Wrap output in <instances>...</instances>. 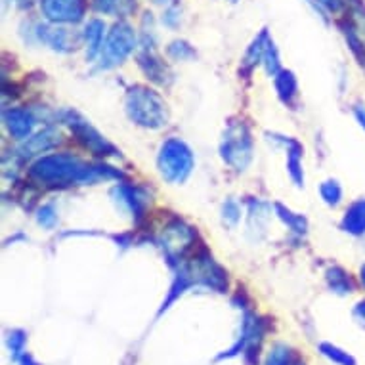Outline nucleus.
<instances>
[{
	"instance_id": "nucleus-7",
	"label": "nucleus",
	"mask_w": 365,
	"mask_h": 365,
	"mask_svg": "<svg viewBox=\"0 0 365 365\" xmlns=\"http://www.w3.org/2000/svg\"><path fill=\"white\" fill-rule=\"evenodd\" d=\"M66 123L73 130V134L77 136L78 142H81L86 150H90L92 153H96V155H117V150H115L113 145L109 144L108 140L103 138L96 128H92L86 120L81 119L77 113L67 111Z\"/></svg>"
},
{
	"instance_id": "nucleus-22",
	"label": "nucleus",
	"mask_w": 365,
	"mask_h": 365,
	"mask_svg": "<svg viewBox=\"0 0 365 365\" xmlns=\"http://www.w3.org/2000/svg\"><path fill=\"white\" fill-rule=\"evenodd\" d=\"M36 222L41 224L42 227L46 230H52V227L58 224V215H56V209L52 205H44L38 209V215H36Z\"/></svg>"
},
{
	"instance_id": "nucleus-2",
	"label": "nucleus",
	"mask_w": 365,
	"mask_h": 365,
	"mask_svg": "<svg viewBox=\"0 0 365 365\" xmlns=\"http://www.w3.org/2000/svg\"><path fill=\"white\" fill-rule=\"evenodd\" d=\"M126 113L136 125L161 128L167 125V106L161 96L144 86H134L126 94Z\"/></svg>"
},
{
	"instance_id": "nucleus-5",
	"label": "nucleus",
	"mask_w": 365,
	"mask_h": 365,
	"mask_svg": "<svg viewBox=\"0 0 365 365\" xmlns=\"http://www.w3.org/2000/svg\"><path fill=\"white\" fill-rule=\"evenodd\" d=\"M136 46V35L130 25L119 24L108 36L106 48L102 50V58L106 61V67L117 66L128 58L134 52Z\"/></svg>"
},
{
	"instance_id": "nucleus-18",
	"label": "nucleus",
	"mask_w": 365,
	"mask_h": 365,
	"mask_svg": "<svg viewBox=\"0 0 365 365\" xmlns=\"http://www.w3.org/2000/svg\"><path fill=\"white\" fill-rule=\"evenodd\" d=\"M276 90L279 98H282L285 103H293V100L297 98V78L291 71H282L276 77Z\"/></svg>"
},
{
	"instance_id": "nucleus-11",
	"label": "nucleus",
	"mask_w": 365,
	"mask_h": 365,
	"mask_svg": "<svg viewBox=\"0 0 365 365\" xmlns=\"http://www.w3.org/2000/svg\"><path fill=\"white\" fill-rule=\"evenodd\" d=\"M342 230L352 235L365 234V199H358L348 207L342 218Z\"/></svg>"
},
{
	"instance_id": "nucleus-26",
	"label": "nucleus",
	"mask_w": 365,
	"mask_h": 365,
	"mask_svg": "<svg viewBox=\"0 0 365 365\" xmlns=\"http://www.w3.org/2000/svg\"><path fill=\"white\" fill-rule=\"evenodd\" d=\"M317 2L327 6L329 10H339V8H341V0H317Z\"/></svg>"
},
{
	"instance_id": "nucleus-13",
	"label": "nucleus",
	"mask_w": 365,
	"mask_h": 365,
	"mask_svg": "<svg viewBox=\"0 0 365 365\" xmlns=\"http://www.w3.org/2000/svg\"><path fill=\"white\" fill-rule=\"evenodd\" d=\"M103 29L106 25L100 19H92L84 29V36H86V44H88V58L94 60L100 52H102L103 44Z\"/></svg>"
},
{
	"instance_id": "nucleus-3",
	"label": "nucleus",
	"mask_w": 365,
	"mask_h": 365,
	"mask_svg": "<svg viewBox=\"0 0 365 365\" xmlns=\"http://www.w3.org/2000/svg\"><path fill=\"white\" fill-rule=\"evenodd\" d=\"M159 173L170 184H182L193 170V153L182 140L170 138L161 145L157 157Z\"/></svg>"
},
{
	"instance_id": "nucleus-23",
	"label": "nucleus",
	"mask_w": 365,
	"mask_h": 365,
	"mask_svg": "<svg viewBox=\"0 0 365 365\" xmlns=\"http://www.w3.org/2000/svg\"><path fill=\"white\" fill-rule=\"evenodd\" d=\"M222 218H224V222L230 224V226H235L241 218L240 205L235 203V201H226L224 209H222Z\"/></svg>"
},
{
	"instance_id": "nucleus-8",
	"label": "nucleus",
	"mask_w": 365,
	"mask_h": 365,
	"mask_svg": "<svg viewBox=\"0 0 365 365\" xmlns=\"http://www.w3.org/2000/svg\"><path fill=\"white\" fill-rule=\"evenodd\" d=\"M42 12L52 21H78L84 14L81 0H41Z\"/></svg>"
},
{
	"instance_id": "nucleus-9",
	"label": "nucleus",
	"mask_w": 365,
	"mask_h": 365,
	"mask_svg": "<svg viewBox=\"0 0 365 365\" xmlns=\"http://www.w3.org/2000/svg\"><path fill=\"white\" fill-rule=\"evenodd\" d=\"M4 123H6L8 130L14 138L27 140L33 130V117H31L25 109H10L4 113Z\"/></svg>"
},
{
	"instance_id": "nucleus-17",
	"label": "nucleus",
	"mask_w": 365,
	"mask_h": 365,
	"mask_svg": "<svg viewBox=\"0 0 365 365\" xmlns=\"http://www.w3.org/2000/svg\"><path fill=\"white\" fill-rule=\"evenodd\" d=\"M140 66H142L144 73L148 75V78L155 81V83L165 84V81H167V67L163 66L159 58L150 56L145 52L144 56H140Z\"/></svg>"
},
{
	"instance_id": "nucleus-25",
	"label": "nucleus",
	"mask_w": 365,
	"mask_h": 365,
	"mask_svg": "<svg viewBox=\"0 0 365 365\" xmlns=\"http://www.w3.org/2000/svg\"><path fill=\"white\" fill-rule=\"evenodd\" d=\"M354 113L358 117L359 125L365 128V106H356V108H354Z\"/></svg>"
},
{
	"instance_id": "nucleus-1",
	"label": "nucleus",
	"mask_w": 365,
	"mask_h": 365,
	"mask_svg": "<svg viewBox=\"0 0 365 365\" xmlns=\"http://www.w3.org/2000/svg\"><path fill=\"white\" fill-rule=\"evenodd\" d=\"M117 178L120 173L109 167H94L69 153L42 157L31 167V178L44 186L94 184L102 178Z\"/></svg>"
},
{
	"instance_id": "nucleus-21",
	"label": "nucleus",
	"mask_w": 365,
	"mask_h": 365,
	"mask_svg": "<svg viewBox=\"0 0 365 365\" xmlns=\"http://www.w3.org/2000/svg\"><path fill=\"white\" fill-rule=\"evenodd\" d=\"M264 63H266V71L272 77H277L282 73V66H279V58H277V50L274 46V42L269 41L266 42V50H264Z\"/></svg>"
},
{
	"instance_id": "nucleus-14",
	"label": "nucleus",
	"mask_w": 365,
	"mask_h": 365,
	"mask_svg": "<svg viewBox=\"0 0 365 365\" xmlns=\"http://www.w3.org/2000/svg\"><path fill=\"white\" fill-rule=\"evenodd\" d=\"M94 6H96L98 12L125 18V16L134 12L136 0H94Z\"/></svg>"
},
{
	"instance_id": "nucleus-27",
	"label": "nucleus",
	"mask_w": 365,
	"mask_h": 365,
	"mask_svg": "<svg viewBox=\"0 0 365 365\" xmlns=\"http://www.w3.org/2000/svg\"><path fill=\"white\" fill-rule=\"evenodd\" d=\"M361 282H364V285H365V266L361 268Z\"/></svg>"
},
{
	"instance_id": "nucleus-24",
	"label": "nucleus",
	"mask_w": 365,
	"mask_h": 365,
	"mask_svg": "<svg viewBox=\"0 0 365 365\" xmlns=\"http://www.w3.org/2000/svg\"><path fill=\"white\" fill-rule=\"evenodd\" d=\"M168 54L173 56L174 60H184V58L193 56V50L187 46L186 42H174L173 46L168 48Z\"/></svg>"
},
{
	"instance_id": "nucleus-12",
	"label": "nucleus",
	"mask_w": 365,
	"mask_h": 365,
	"mask_svg": "<svg viewBox=\"0 0 365 365\" xmlns=\"http://www.w3.org/2000/svg\"><path fill=\"white\" fill-rule=\"evenodd\" d=\"M58 142H60V136H58L54 130H50L48 128V130L38 132L33 138H27V142H25L24 148H21V153L27 157L35 155V153H42V151L54 148Z\"/></svg>"
},
{
	"instance_id": "nucleus-15",
	"label": "nucleus",
	"mask_w": 365,
	"mask_h": 365,
	"mask_svg": "<svg viewBox=\"0 0 365 365\" xmlns=\"http://www.w3.org/2000/svg\"><path fill=\"white\" fill-rule=\"evenodd\" d=\"M41 31L42 41L54 50L67 52V50L75 48V42H71V35L66 29H46V27H41Z\"/></svg>"
},
{
	"instance_id": "nucleus-20",
	"label": "nucleus",
	"mask_w": 365,
	"mask_h": 365,
	"mask_svg": "<svg viewBox=\"0 0 365 365\" xmlns=\"http://www.w3.org/2000/svg\"><path fill=\"white\" fill-rule=\"evenodd\" d=\"M319 193H322V197L327 205L331 207H336V205L341 203V197H342V187L339 186V182L336 180H327L322 184L319 187Z\"/></svg>"
},
{
	"instance_id": "nucleus-10",
	"label": "nucleus",
	"mask_w": 365,
	"mask_h": 365,
	"mask_svg": "<svg viewBox=\"0 0 365 365\" xmlns=\"http://www.w3.org/2000/svg\"><path fill=\"white\" fill-rule=\"evenodd\" d=\"M113 195H117V201L126 205V207L130 209V212H134L136 218H142V216H144L148 199H145V195L142 193V190L132 186H117L113 190Z\"/></svg>"
},
{
	"instance_id": "nucleus-16",
	"label": "nucleus",
	"mask_w": 365,
	"mask_h": 365,
	"mask_svg": "<svg viewBox=\"0 0 365 365\" xmlns=\"http://www.w3.org/2000/svg\"><path fill=\"white\" fill-rule=\"evenodd\" d=\"M266 42H268V35H266V33H262V35L258 36L257 41L252 42L251 48H249V52H247L245 60H243V63H241V71L251 73L252 69L257 67V63H260V61L264 60Z\"/></svg>"
},
{
	"instance_id": "nucleus-4",
	"label": "nucleus",
	"mask_w": 365,
	"mask_h": 365,
	"mask_svg": "<svg viewBox=\"0 0 365 365\" xmlns=\"http://www.w3.org/2000/svg\"><path fill=\"white\" fill-rule=\"evenodd\" d=\"M222 159L235 170H245L252 159L251 132L243 123H234L227 126L220 145Z\"/></svg>"
},
{
	"instance_id": "nucleus-19",
	"label": "nucleus",
	"mask_w": 365,
	"mask_h": 365,
	"mask_svg": "<svg viewBox=\"0 0 365 365\" xmlns=\"http://www.w3.org/2000/svg\"><path fill=\"white\" fill-rule=\"evenodd\" d=\"M276 212L277 216H279V218H282V220L291 227V230H293L294 234H306V227H308V224H306L304 216L294 215V212H291V210L285 209V207L279 203H276Z\"/></svg>"
},
{
	"instance_id": "nucleus-6",
	"label": "nucleus",
	"mask_w": 365,
	"mask_h": 365,
	"mask_svg": "<svg viewBox=\"0 0 365 365\" xmlns=\"http://www.w3.org/2000/svg\"><path fill=\"white\" fill-rule=\"evenodd\" d=\"M197 234L193 232V227H190L186 222L174 218L163 234V245L167 251L168 260H180L187 251H192L195 245Z\"/></svg>"
},
{
	"instance_id": "nucleus-28",
	"label": "nucleus",
	"mask_w": 365,
	"mask_h": 365,
	"mask_svg": "<svg viewBox=\"0 0 365 365\" xmlns=\"http://www.w3.org/2000/svg\"><path fill=\"white\" fill-rule=\"evenodd\" d=\"M232 2H235V0H232Z\"/></svg>"
}]
</instances>
